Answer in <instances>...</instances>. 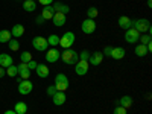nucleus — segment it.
I'll list each match as a JSON object with an SVG mask.
<instances>
[{
    "instance_id": "nucleus-1",
    "label": "nucleus",
    "mask_w": 152,
    "mask_h": 114,
    "mask_svg": "<svg viewBox=\"0 0 152 114\" xmlns=\"http://www.w3.org/2000/svg\"><path fill=\"white\" fill-rule=\"evenodd\" d=\"M61 59L67 66H75L76 62L79 61V53L76 52V50H73V49H66L64 52L61 53Z\"/></svg>"
},
{
    "instance_id": "nucleus-2",
    "label": "nucleus",
    "mask_w": 152,
    "mask_h": 114,
    "mask_svg": "<svg viewBox=\"0 0 152 114\" xmlns=\"http://www.w3.org/2000/svg\"><path fill=\"white\" fill-rule=\"evenodd\" d=\"M55 88H56V91H66L67 88L70 87V81L69 78L64 75V73H58L55 76Z\"/></svg>"
},
{
    "instance_id": "nucleus-3",
    "label": "nucleus",
    "mask_w": 152,
    "mask_h": 114,
    "mask_svg": "<svg viewBox=\"0 0 152 114\" xmlns=\"http://www.w3.org/2000/svg\"><path fill=\"white\" fill-rule=\"evenodd\" d=\"M75 41H76V35L73 34V32H66L62 37H59V44L58 46H61L62 49H70L73 44H75Z\"/></svg>"
},
{
    "instance_id": "nucleus-4",
    "label": "nucleus",
    "mask_w": 152,
    "mask_h": 114,
    "mask_svg": "<svg viewBox=\"0 0 152 114\" xmlns=\"http://www.w3.org/2000/svg\"><path fill=\"white\" fill-rule=\"evenodd\" d=\"M132 28L137 29L140 34H151V23L146 18H138V20H132Z\"/></svg>"
},
{
    "instance_id": "nucleus-5",
    "label": "nucleus",
    "mask_w": 152,
    "mask_h": 114,
    "mask_svg": "<svg viewBox=\"0 0 152 114\" xmlns=\"http://www.w3.org/2000/svg\"><path fill=\"white\" fill-rule=\"evenodd\" d=\"M32 46H34L35 50H38V52H46L47 47H49L47 38H44V37H35L32 40Z\"/></svg>"
},
{
    "instance_id": "nucleus-6",
    "label": "nucleus",
    "mask_w": 152,
    "mask_h": 114,
    "mask_svg": "<svg viewBox=\"0 0 152 114\" xmlns=\"http://www.w3.org/2000/svg\"><path fill=\"white\" fill-rule=\"evenodd\" d=\"M138 38H140V32L134 28H129L125 31V41L129 43V44H135L138 43Z\"/></svg>"
},
{
    "instance_id": "nucleus-7",
    "label": "nucleus",
    "mask_w": 152,
    "mask_h": 114,
    "mask_svg": "<svg viewBox=\"0 0 152 114\" xmlns=\"http://www.w3.org/2000/svg\"><path fill=\"white\" fill-rule=\"evenodd\" d=\"M34 90V84L29 79H20L18 81V93L20 94H31Z\"/></svg>"
},
{
    "instance_id": "nucleus-8",
    "label": "nucleus",
    "mask_w": 152,
    "mask_h": 114,
    "mask_svg": "<svg viewBox=\"0 0 152 114\" xmlns=\"http://www.w3.org/2000/svg\"><path fill=\"white\" fill-rule=\"evenodd\" d=\"M96 28H97V24H96V21H94V20H91V18L84 20V21H82V24H81V29H82V32H84V34H94Z\"/></svg>"
},
{
    "instance_id": "nucleus-9",
    "label": "nucleus",
    "mask_w": 152,
    "mask_h": 114,
    "mask_svg": "<svg viewBox=\"0 0 152 114\" xmlns=\"http://www.w3.org/2000/svg\"><path fill=\"white\" fill-rule=\"evenodd\" d=\"M88 69H90V64H88V61H78L75 64V73L78 76H84L88 73Z\"/></svg>"
},
{
    "instance_id": "nucleus-10",
    "label": "nucleus",
    "mask_w": 152,
    "mask_h": 114,
    "mask_svg": "<svg viewBox=\"0 0 152 114\" xmlns=\"http://www.w3.org/2000/svg\"><path fill=\"white\" fill-rule=\"evenodd\" d=\"M61 58V52L56 49V47H50L47 52H46V61L50 62V64H53V62H56L58 59Z\"/></svg>"
},
{
    "instance_id": "nucleus-11",
    "label": "nucleus",
    "mask_w": 152,
    "mask_h": 114,
    "mask_svg": "<svg viewBox=\"0 0 152 114\" xmlns=\"http://www.w3.org/2000/svg\"><path fill=\"white\" fill-rule=\"evenodd\" d=\"M66 100H67L66 91H56V93L52 96V102H53V105H56V107L64 105V104H66Z\"/></svg>"
},
{
    "instance_id": "nucleus-12",
    "label": "nucleus",
    "mask_w": 152,
    "mask_h": 114,
    "mask_svg": "<svg viewBox=\"0 0 152 114\" xmlns=\"http://www.w3.org/2000/svg\"><path fill=\"white\" fill-rule=\"evenodd\" d=\"M52 21H53V24L56 28H62L67 21V15L62 14V12H55V15L52 17Z\"/></svg>"
},
{
    "instance_id": "nucleus-13",
    "label": "nucleus",
    "mask_w": 152,
    "mask_h": 114,
    "mask_svg": "<svg viewBox=\"0 0 152 114\" xmlns=\"http://www.w3.org/2000/svg\"><path fill=\"white\" fill-rule=\"evenodd\" d=\"M102 61H104L102 52H94V53H90L88 64H90V66H99V64H102Z\"/></svg>"
},
{
    "instance_id": "nucleus-14",
    "label": "nucleus",
    "mask_w": 152,
    "mask_h": 114,
    "mask_svg": "<svg viewBox=\"0 0 152 114\" xmlns=\"http://www.w3.org/2000/svg\"><path fill=\"white\" fill-rule=\"evenodd\" d=\"M17 70H18V75L21 76V79H29L31 70L28 69V64H26V62H20V64L17 66Z\"/></svg>"
},
{
    "instance_id": "nucleus-15",
    "label": "nucleus",
    "mask_w": 152,
    "mask_h": 114,
    "mask_svg": "<svg viewBox=\"0 0 152 114\" xmlns=\"http://www.w3.org/2000/svg\"><path fill=\"white\" fill-rule=\"evenodd\" d=\"M125 55H126V52H125L123 47H113V52H111V56L110 58L116 59V61H120V59L125 58Z\"/></svg>"
},
{
    "instance_id": "nucleus-16",
    "label": "nucleus",
    "mask_w": 152,
    "mask_h": 114,
    "mask_svg": "<svg viewBox=\"0 0 152 114\" xmlns=\"http://www.w3.org/2000/svg\"><path fill=\"white\" fill-rule=\"evenodd\" d=\"M55 15V9L52 5H47V6H43V11H41V17L44 20H52V17Z\"/></svg>"
},
{
    "instance_id": "nucleus-17",
    "label": "nucleus",
    "mask_w": 152,
    "mask_h": 114,
    "mask_svg": "<svg viewBox=\"0 0 152 114\" xmlns=\"http://www.w3.org/2000/svg\"><path fill=\"white\" fill-rule=\"evenodd\" d=\"M119 28H120V29H123V31L132 28V20H131L129 17H126V15L119 17Z\"/></svg>"
},
{
    "instance_id": "nucleus-18",
    "label": "nucleus",
    "mask_w": 152,
    "mask_h": 114,
    "mask_svg": "<svg viewBox=\"0 0 152 114\" xmlns=\"http://www.w3.org/2000/svg\"><path fill=\"white\" fill-rule=\"evenodd\" d=\"M53 9H55V12H62V14H69L70 12V6L69 5H64V3H61V2H53Z\"/></svg>"
},
{
    "instance_id": "nucleus-19",
    "label": "nucleus",
    "mask_w": 152,
    "mask_h": 114,
    "mask_svg": "<svg viewBox=\"0 0 152 114\" xmlns=\"http://www.w3.org/2000/svg\"><path fill=\"white\" fill-rule=\"evenodd\" d=\"M35 72H37V75L40 76V78H47L49 73H50V70H49V67L46 64H38L37 69H35Z\"/></svg>"
},
{
    "instance_id": "nucleus-20",
    "label": "nucleus",
    "mask_w": 152,
    "mask_h": 114,
    "mask_svg": "<svg viewBox=\"0 0 152 114\" xmlns=\"http://www.w3.org/2000/svg\"><path fill=\"white\" fill-rule=\"evenodd\" d=\"M9 66H12V58L8 53H0V67L8 69Z\"/></svg>"
},
{
    "instance_id": "nucleus-21",
    "label": "nucleus",
    "mask_w": 152,
    "mask_h": 114,
    "mask_svg": "<svg viewBox=\"0 0 152 114\" xmlns=\"http://www.w3.org/2000/svg\"><path fill=\"white\" fill-rule=\"evenodd\" d=\"M132 104H134V100H132V97L131 96H122L120 99H119V105L120 107H123V108H131L132 107Z\"/></svg>"
},
{
    "instance_id": "nucleus-22",
    "label": "nucleus",
    "mask_w": 152,
    "mask_h": 114,
    "mask_svg": "<svg viewBox=\"0 0 152 114\" xmlns=\"http://www.w3.org/2000/svg\"><path fill=\"white\" fill-rule=\"evenodd\" d=\"M134 53H135L137 56H140V58H145V56L149 53V50H148V47H146L145 44H138V46H135V49H134Z\"/></svg>"
},
{
    "instance_id": "nucleus-23",
    "label": "nucleus",
    "mask_w": 152,
    "mask_h": 114,
    "mask_svg": "<svg viewBox=\"0 0 152 114\" xmlns=\"http://www.w3.org/2000/svg\"><path fill=\"white\" fill-rule=\"evenodd\" d=\"M23 34H24V26H21V24H14V26H12V29H11L12 37L20 38V37H23Z\"/></svg>"
},
{
    "instance_id": "nucleus-24",
    "label": "nucleus",
    "mask_w": 152,
    "mask_h": 114,
    "mask_svg": "<svg viewBox=\"0 0 152 114\" xmlns=\"http://www.w3.org/2000/svg\"><path fill=\"white\" fill-rule=\"evenodd\" d=\"M23 9L26 12H34L37 9V3L34 2V0H24L23 2Z\"/></svg>"
},
{
    "instance_id": "nucleus-25",
    "label": "nucleus",
    "mask_w": 152,
    "mask_h": 114,
    "mask_svg": "<svg viewBox=\"0 0 152 114\" xmlns=\"http://www.w3.org/2000/svg\"><path fill=\"white\" fill-rule=\"evenodd\" d=\"M47 43H49L50 47H56V46L59 44V37H58L56 34H50V35L47 37Z\"/></svg>"
},
{
    "instance_id": "nucleus-26",
    "label": "nucleus",
    "mask_w": 152,
    "mask_h": 114,
    "mask_svg": "<svg viewBox=\"0 0 152 114\" xmlns=\"http://www.w3.org/2000/svg\"><path fill=\"white\" fill-rule=\"evenodd\" d=\"M14 111H15L17 114H24V113L28 111V105L24 104V102H17L15 107H14Z\"/></svg>"
},
{
    "instance_id": "nucleus-27",
    "label": "nucleus",
    "mask_w": 152,
    "mask_h": 114,
    "mask_svg": "<svg viewBox=\"0 0 152 114\" xmlns=\"http://www.w3.org/2000/svg\"><path fill=\"white\" fill-rule=\"evenodd\" d=\"M99 15V11L96 6H90L87 9V18H91V20H96V17Z\"/></svg>"
},
{
    "instance_id": "nucleus-28",
    "label": "nucleus",
    "mask_w": 152,
    "mask_h": 114,
    "mask_svg": "<svg viewBox=\"0 0 152 114\" xmlns=\"http://www.w3.org/2000/svg\"><path fill=\"white\" fill-rule=\"evenodd\" d=\"M11 32L9 31H6V29H3V31H0V43H9V40H11Z\"/></svg>"
},
{
    "instance_id": "nucleus-29",
    "label": "nucleus",
    "mask_w": 152,
    "mask_h": 114,
    "mask_svg": "<svg viewBox=\"0 0 152 114\" xmlns=\"http://www.w3.org/2000/svg\"><path fill=\"white\" fill-rule=\"evenodd\" d=\"M151 40H152V35L149 34V32H146V34H140V38H138V41H140V44H149L151 43Z\"/></svg>"
},
{
    "instance_id": "nucleus-30",
    "label": "nucleus",
    "mask_w": 152,
    "mask_h": 114,
    "mask_svg": "<svg viewBox=\"0 0 152 114\" xmlns=\"http://www.w3.org/2000/svg\"><path fill=\"white\" fill-rule=\"evenodd\" d=\"M6 75L9 76V78H15V76L18 75V70H17V66H9L8 69H6Z\"/></svg>"
},
{
    "instance_id": "nucleus-31",
    "label": "nucleus",
    "mask_w": 152,
    "mask_h": 114,
    "mask_svg": "<svg viewBox=\"0 0 152 114\" xmlns=\"http://www.w3.org/2000/svg\"><path fill=\"white\" fill-rule=\"evenodd\" d=\"M9 49L12 50V52H17V50L20 49V43L17 41V40H12V38H11V40H9Z\"/></svg>"
},
{
    "instance_id": "nucleus-32",
    "label": "nucleus",
    "mask_w": 152,
    "mask_h": 114,
    "mask_svg": "<svg viewBox=\"0 0 152 114\" xmlns=\"http://www.w3.org/2000/svg\"><path fill=\"white\" fill-rule=\"evenodd\" d=\"M31 59H34V58H32V55H31V52H21L20 62H29Z\"/></svg>"
},
{
    "instance_id": "nucleus-33",
    "label": "nucleus",
    "mask_w": 152,
    "mask_h": 114,
    "mask_svg": "<svg viewBox=\"0 0 152 114\" xmlns=\"http://www.w3.org/2000/svg\"><path fill=\"white\" fill-rule=\"evenodd\" d=\"M88 58H90V52H88V50H82V52L79 53L81 61H88Z\"/></svg>"
},
{
    "instance_id": "nucleus-34",
    "label": "nucleus",
    "mask_w": 152,
    "mask_h": 114,
    "mask_svg": "<svg viewBox=\"0 0 152 114\" xmlns=\"http://www.w3.org/2000/svg\"><path fill=\"white\" fill-rule=\"evenodd\" d=\"M113 114H128V113H126V108H123V107H120V105H117L116 108H114V111H113Z\"/></svg>"
},
{
    "instance_id": "nucleus-35",
    "label": "nucleus",
    "mask_w": 152,
    "mask_h": 114,
    "mask_svg": "<svg viewBox=\"0 0 152 114\" xmlns=\"http://www.w3.org/2000/svg\"><path fill=\"white\" fill-rule=\"evenodd\" d=\"M46 93H47V96L52 97V96L56 93V88H55V85H49V87H47V90H46Z\"/></svg>"
},
{
    "instance_id": "nucleus-36",
    "label": "nucleus",
    "mask_w": 152,
    "mask_h": 114,
    "mask_svg": "<svg viewBox=\"0 0 152 114\" xmlns=\"http://www.w3.org/2000/svg\"><path fill=\"white\" fill-rule=\"evenodd\" d=\"M111 52H113V46H105V49L102 50V55L104 56H111Z\"/></svg>"
},
{
    "instance_id": "nucleus-37",
    "label": "nucleus",
    "mask_w": 152,
    "mask_h": 114,
    "mask_svg": "<svg viewBox=\"0 0 152 114\" xmlns=\"http://www.w3.org/2000/svg\"><path fill=\"white\" fill-rule=\"evenodd\" d=\"M26 64H28V69H29V70H35V69H37V66H38V62H37V61H34V59H31L29 62H26Z\"/></svg>"
},
{
    "instance_id": "nucleus-38",
    "label": "nucleus",
    "mask_w": 152,
    "mask_h": 114,
    "mask_svg": "<svg viewBox=\"0 0 152 114\" xmlns=\"http://www.w3.org/2000/svg\"><path fill=\"white\" fill-rule=\"evenodd\" d=\"M38 2H40L43 6H47V5H52V3L55 2V0H38Z\"/></svg>"
},
{
    "instance_id": "nucleus-39",
    "label": "nucleus",
    "mask_w": 152,
    "mask_h": 114,
    "mask_svg": "<svg viewBox=\"0 0 152 114\" xmlns=\"http://www.w3.org/2000/svg\"><path fill=\"white\" fill-rule=\"evenodd\" d=\"M44 21H46V20H44V18H43L41 15H38V17L35 18V23H37V24H40V26H41V24H43Z\"/></svg>"
},
{
    "instance_id": "nucleus-40",
    "label": "nucleus",
    "mask_w": 152,
    "mask_h": 114,
    "mask_svg": "<svg viewBox=\"0 0 152 114\" xmlns=\"http://www.w3.org/2000/svg\"><path fill=\"white\" fill-rule=\"evenodd\" d=\"M5 75H6V69H3V67H0V78H3Z\"/></svg>"
},
{
    "instance_id": "nucleus-41",
    "label": "nucleus",
    "mask_w": 152,
    "mask_h": 114,
    "mask_svg": "<svg viewBox=\"0 0 152 114\" xmlns=\"http://www.w3.org/2000/svg\"><path fill=\"white\" fill-rule=\"evenodd\" d=\"M3 114H17V113H15L14 110H8V111H5Z\"/></svg>"
},
{
    "instance_id": "nucleus-42",
    "label": "nucleus",
    "mask_w": 152,
    "mask_h": 114,
    "mask_svg": "<svg viewBox=\"0 0 152 114\" xmlns=\"http://www.w3.org/2000/svg\"><path fill=\"white\" fill-rule=\"evenodd\" d=\"M148 8H152V0H148Z\"/></svg>"
},
{
    "instance_id": "nucleus-43",
    "label": "nucleus",
    "mask_w": 152,
    "mask_h": 114,
    "mask_svg": "<svg viewBox=\"0 0 152 114\" xmlns=\"http://www.w3.org/2000/svg\"><path fill=\"white\" fill-rule=\"evenodd\" d=\"M24 114H28V113H24Z\"/></svg>"
},
{
    "instance_id": "nucleus-44",
    "label": "nucleus",
    "mask_w": 152,
    "mask_h": 114,
    "mask_svg": "<svg viewBox=\"0 0 152 114\" xmlns=\"http://www.w3.org/2000/svg\"><path fill=\"white\" fill-rule=\"evenodd\" d=\"M34 2H35V0H34Z\"/></svg>"
}]
</instances>
